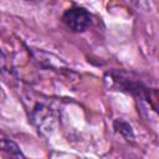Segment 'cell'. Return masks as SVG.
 Listing matches in <instances>:
<instances>
[{"label":"cell","mask_w":159,"mask_h":159,"mask_svg":"<svg viewBox=\"0 0 159 159\" xmlns=\"http://www.w3.org/2000/svg\"><path fill=\"white\" fill-rule=\"evenodd\" d=\"M62 22L66 25L67 29H70L72 32L81 34L89 29L92 25V16L91 14L80 6H73L67 9L61 17Z\"/></svg>","instance_id":"obj_1"},{"label":"cell","mask_w":159,"mask_h":159,"mask_svg":"<svg viewBox=\"0 0 159 159\" xmlns=\"http://www.w3.org/2000/svg\"><path fill=\"white\" fill-rule=\"evenodd\" d=\"M0 152H4L5 154L10 157H16V158H24L25 155L21 153L19 145L7 138H1L0 139Z\"/></svg>","instance_id":"obj_2"},{"label":"cell","mask_w":159,"mask_h":159,"mask_svg":"<svg viewBox=\"0 0 159 159\" xmlns=\"http://www.w3.org/2000/svg\"><path fill=\"white\" fill-rule=\"evenodd\" d=\"M113 125H114L116 132H119L125 139L129 140V139H133V138H134L133 129H132V127H130L127 122H124V120H122V119H116L114 123H113Z\"/></svg>","instance_id":"obj_3"},{"label":"cell","mask_w":159,"mask_h":159,"mask_svg":"<svg viewBox=\"0 0 159 159\" xmlns=\"http://www.w3.org/2000/svg\"><path fill=\"white\" fill-rule=\"evenodd\" d=\"M25 1H31V2H37V1H41V0H25Z\"/></svg>","instance_id":"obj_4"},{"label":"cell","mask_w":159,"mask_h":159,"mask_svg":"<svg viewBox=\"0 0 159 159\" xmlns=\"http://www.w3.org/2000/svg\"><path fill=\"white\" fill-rule=\"evenodd\" d=\"M0 94H1V93H0Z\"/></svg>","instance_id":"obj_5"}]
</instances>
